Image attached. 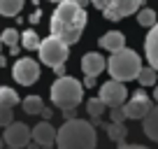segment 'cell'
Here are the masks:
<instances>
[{"label": "cell", "instance_id": "obj_37", "mask_svg": "<svg viewBox=\"0 0 158 149\" xmlns=\"http://www.w3.org/2000/svg\"><path fill=\"white\" fill-rule=\"evenodd\" d=\"M153 98H156V103H158V84H156V91H153Z\"/></svg>", "mask_w": 158, "mask_h": 149}, {"label": "cell", "instance_id": "obj_16", "mask_svg": "<svg viewBox=\"0 0 158 149\" xmlns=\"http://www.w3.org/2000/svg\"><path fill=\"white\" fill-rule=\"evenodd\" d=\"M100 126L107 130V138L112 140V142L123 144L126 138H128V128H126L123 124H116V121H112V124H100Z\"/></svg>", "mask_w": 158, "mask_h": 149}, {"label": "cell", "instance_id": "obj_12", "mask_svg": "<svg viewBox=\"0 0 158 149\" xmlns=\"http://www.w3.org/2000/svg\"><path fill=\"white\" fill-rule=\"evenodd\" d=\"M144 54H147L149 65H153L158 70V21L149 28V35L144 40Z\"/></svg>", "mask_w": 158, "mask_h": 149}, {"label": "cell", "instance_id": "obj_11", "mask_svg": "<svg viewBox=\"0 0 158 149\" xmlns=\"http://www.w3.org/2000/svg\"><path fill=\"white\" fill-rule=\"evenodd\" d=\"M56 135H58V130L54 128V126L49 124V121H40L37 126L33 128V140L40 144V147H47V144H56Z\"/></svg>", "mask_w": 158, "mask_h": 149}, {"label": "cell", "instance_id": "obj_31", "mask_svg": "<svg viewBox=\"0 0 158 149\" xmlns=\"http://www.w3.org/2000/svg\"><path fill=\"white\" fill-rule=\"evenodd\" d=\"M54 72L58 74V77H63V74H65V63H63V65H56V68H54Z\"/></svg>", "mask_w": 158, "mask_h": 149}, {"label": "cell", "instance_id": "obj_36", "mask_svg": "<svg viewBox=\"0 0 158 149\" xmlns=\"http://www.w3.org/2000/svg\"><path fill=\"white\" fill-rule=\"evenodd\" d=\"M2 65H7V58H5V56H0V68H2Z\"/></svg>", "mask_w": 158, "mask_h": 149}, {"label": "cell", "instance_id": "obj_24", "mask_svg": "<svg viewBox=\"0 0 158 149\" xmlns=\"http://www.w3.org/2000/svg\"><path fill=\"white\" fill-rule=\"evenodd\" d=\"M40 37H37V33L35 30H26V33H21V45L26 47V49H30V51H35V49H40Z\"/></svg>", "mask_w": 158, "mask_h": 149}, {"label": "cell", "instance_id": "obj_38", "mask_svg": "<svg viewBox=\"0 0 158 149\" xmlns=\"http://www.w3.org/2000/svg\"><path fill=\"white\" fill-rule=\"evenodd\" d=\"M2 144H5V140H2V138H0V149H2Z\"/></svg>", "mask_w": 158, "mask_h": 149}, {"label": "cell", "instance_id": "obj_13", "mask_svg": "<svg viewBox=\"0 0 158 149\" xmlns=\"http://www.w3.org/2000/svg\"><path fill=\"white\" fill-rule=\"evenodd\" d=\"M105 68H107L105 58L100 54H95V51H89V54H84V58H81V70H84V74H100Z\"/></svg>", "mask_w": 158, "mask_h": 149}, {"label": "cell", "instance_id": "obj_26", "mask_svg": "<svg viewBox=\"0 0 158 149\" xmlns=\"http://www.w3.org/2000/svg\"><path fill=\"white\" fill-rule=\"evenodd\" d=\"M14 121V112L7 105H0V126H10Z\"/></svg>", "mask_w": 158, "mask_h": 149}, {"label": "cell", "instance_id": "obj_19", "mask_svg": "<svg viewBox=\"0 0 158 149\" xmlns=\"http://www.w3.org/2000/svg\"><path fill=\"white\" fill-rule=\"evenodd\" d=\"M21 105H23L26 114H42V109H44V103H42L40 96H28Z\"/></svg>", "mask_w": 158, "mask_h": 149}, {"label": "cell", "instance_id": "obj_40", "mask_svg": "<svg viewBox=\"0 0 158 149\" xmlns=\"http://www.w3.org/2000/svg\"><path fill=\"white\" fill-rule=\"evenodd\" d=\"M33 5H40V0H33Z\"/></svg>", "mask_w": 158, "mask_h": 149}, {"label": "cell", "instance_id": "obj_9", "mask_svg": "<svg viewBox=\"0 0 158 149\" xmlns=\"http://www.w3.org/2000/svg\"><path fill=\"white\" fill-rule=\"evenodd\" d=\"M142 5V0H109V7L102 12L107 21H118L123 16H130L137 12V7Z\"/></svg>", "mask_w": 158, "mask_h": 149}, {"label": "cell", "instance_id": "obj_32", "mask_svg": "<svg viewBox=\"0 0 158 149\" xmlns=\"http://www.w3.org/2000/svg\"><path fill=\"white\" fill-rule=\"evenodd\" d=\"M42 117H44V119H47V121H49V119H51V117H54V112H51V109H49V107H44V109H42Z\"/></svg>", "mask_w": 158, "mask_h": 149}, {"label": "cell", "instance_id": "obj_21", "mask_svg": "<svg viewBox=\"0 0 158 149\" xmlns=\"http://www.w3.org/2000/svg\"><path fill=\"white\" fill-rule=\"evenodd\" d=\"M156 77H158V70L153 68V65L142 68V70H139V74H137V79H139V84H142V86H153V84H156Z\"/></svg>", "mask_w": 158, "mask_h": 149}, {"label": "cell", "instance_id": "obj_2", "mask_svg": "<svg viewBox=\"0 0 158 149\" xmlns=\"http://www.w3.org/2000/svg\"><path fill=\"white\" fill-rule=\"evenodd\" d=\"M95 126L81 119H65L56 135L58 149H95Z\"/></svg>", "mask_w": 158, "mask_h": 149}, {"label": "cell", "instance_id": "obj_6", "mask_svg": "<svg viewBox=\"0 0 158 149\" xmlns=\"http://www.w3.org/2000/svg\"><path fill=\"white\" fill-rule=\"evenodd\" d=\"M100 98L107 107H118V105H126V100H128V89L123 86V82L109 79L100 86Z\"/></svg>", "mask_w": 158, "mask_h": 149}, {"label": "cell", "instance_id": "obj_42", "mask_svg": "<svg viewBox=\"0 0 158 149\" xmlns=\"http://www.w3.org/2000/svg\"><path fill=\"white\" fill-rule=\"evenodd\" d=\"M7 149H19V147H10V144H7Z\"/></svg>", "mask_w": 158, "mask_h": 149}, {"label": "cell", "instance_id": "obj_29", "mask_svg": "<svg viewBox=\"0 0 158 149\" xmlns=\"http://www.w3.org/2000/svg\"><path fill=\"white\" fill-rule=\"evenodd\" d=\"M118 149H147V147H142V144H118Z\"/></svg>", "mask_w": 158, "mask_h": 149}, {"label": "cell", "instance_id": "obj_33", "mask_svg": "<svg viewBox=\"0 0 158 149\" xmlns=\"http://www.w3.org/2000/svg\"><path fill=\"white\" fill-rule=\"evenodd\" d=\"M63 117L65 119H74V107L72 109H63Z\"/></svg>", "mask_w": 158, "mask_h": 149}, {"label": "cell", "instance_id": "obj_35", "mask_svg": "<svg viewBox=\"0 0 158 149\" xmlns=\"http://www.w3.org/2000/svg\"><path fill=\"white\" fill-rule=\"evenodd\" d=\"M79 7H86V5H91V0H74Z\"/></svg>", "mask_w": 158, "mask_h": 149}, {"label": "cell", "instance_id": "obj_30", "mask_svg": "<svg viewBox=\"0 0 158 149\" xmlns=\"http://www.w3.org/2000/svg\"><path fill=\"white\" fill-rule=\"evenodd\" d=\"M40 16H42V14H40V10H35L33 14H30V19H28V21H30V23H37V21H40Z\"/></svg>", "mask_w": 158, "mask_h": 149}, {"label": "cell", "instance_id": "obj_1", "mask_svg": "<svg viewBox=\"0 0 158 149\" xmlns=\"http://www.w3.org/2000/svg\"><path fill=\"white\" fill-rule=\"evenodd\" d=\"M86 10L79 7L74 0H63L58 2L51 14V33L58 35L60 40H65L68 45L79 42L81 33L86 28Z\"/></svg>", "mask_w": 158, "mask_h": 149}, {"label": "cell", "instance_id": "obj_15", "mask_svg": "<svg viewBox=\"0 0 158 149\" xmlns=\"http://www.w3.org/2000/svg\"><path fill=\"white\" fill-rule=\"evenodd\" d=\"M142 128H144V135L149 140H156L158 142V105L149 109V114L142 119Z\"/></svg>", "mask_w": 158, "mask_h": 149}, {"label": "cell", "instance_id": "obj_20", "mask_svg": "<svg viewBox=\"0 0 158 149\" xmlns=\"http://www.w3.org/2000/svg\"><path fill=\"white\" fill-rule=\"evenodd\" d=\"M23 7V0H0V14L2 16H16Z\"/></svg>", "mask_w": 158, "mask_h": 149}, {"label": "cell", "instance_id": "obj_43", "mask_svg": "<svg viewBox=\"0 0 158 149\" xmlns=\"http://www.w3.org/2000/svg\"><path fill=\"white\" fill-rule=\"evenodd\" d=\"M0 49H2V37H0Z\"/></svg>", "mask_w": 158, "mask_h": 149}, {"label": "cell", "instance_id": "obj_22", "mask_svg": "<svg viewBox=\"0 0 158 149\" xmlns=\"http://www.w3.org/2000/svg\"><path fill=\"white\" fill-rule=\"evenodd\" d=\"M0 105H7V107L19 105V96H16V91L10 89V86H0Z\"/></svg>", "mask_w": 158, "mask_h": 149}, {"label": "cell", "instance_id": "obj_39", "mask_svg": "<svg viewBox=\"0 0 158 149\" xmlns=\"http://www.w3.org/2000/svg\"><path fill=\"white\" fill-rule=\"evenodd\" d=\"M51 2H56V5H58V2H63V0H51Z\"/></svg>", "mask_w": 158, "mask_h": 149}, {"label": "cell", "instance_id": "obj_28", "mask_svg": "<svg viewBox=\"0 0 158 149\" xmlns=\"http://www.w3.org/2000/svg\"><path fill=\"white\" fill-rule=\"evenodd\" d=\"M95 86V74H86L84 77V89H93Z\"/></svg>", "mask_w": 158, "mask_h": 149}, {"label": "cell", "instance_id": "obj_27", "mask_svg": "<svg viewBox=\"0 0 158 149\" xmlns=\"http://www.w3.org/2000/svg\"><path fill=\"white\" fill-rule=\"evenodd\" d=\"M91 5H93V7H98L100 12H105V10L109 7V0H91Z\"/></svg>", "mask_w": 158, "mask_h": 149}, {"label": "cell", "instance_id": "obj_7", "mask_svg": "<svg viewBox=\"0 0 158 149\" xmlns=\"http://www.w3.org/2000/svg\"><path fill=\"white\" fill-rule=\"evenodd\" d=\"M12 77L21 86H33L40 79V65L33 58H19L14 63V68H12Z\"/></svg>", "mask_w": 158, "mask_h": 149}, {"label": "cell", "instance_id": "obj_17", "mask_svg": "<svg viewBox=\"0 0 158 149\" xmlns=\"http://www.w3.org/2000/svg\"><path fill=\"white\" fill-rule=\"evenodd\" d=\"M105 109H107V105L102 103V98H91V100H86V112L91 114V119H93V124H102L100 121V117L105 114Z\"/></svg>", "mask_w": 158, "mask_h": 149}, {"label": "cell", "instance_id": "obj_4", "mask_svg": "<svg viewBox=\"0 0 158 149\" xmlns=\"http://www.w3.org/2000/svg\"><path fill=\"white\" fill-rule=\"evenodd\" d=\"M84 98V86L79 84L74 77H58V79L51 84V100H54L56 107L60 109H72L77 107Z\"/></svg>", "mask_w": 158, "mask_h": 149}, {"label": "cell", "instance_id": "obj_18", "mask_svg": "<svg viewBox=\"0 0 158 149\" xmlns=\"http://www.w3.org/2000/svg\"><path fill=\"white\" fill-rule=\"evenodd\" d=\"M0 37H2V42L10 47V54L12 56L19 54V40H21V35H19V30H16V28H5Z\"/></svg>", "mask_w": 158, "mask_h": 149}, {"label": "cell", "instance_id": "obj_5", "mask_svg": "<svg viewBox=\"0 0 158 149\" xmlns=\"http://www.w3.org/2000/svg\"><path fill=\"white\" fill-rule=\"evenodd\" d=\"M40 61L44 65H49V68H56V65H63L65 61H68L70 56V45L65 40H60L58 35L51 33L49 37H44V40L40 42Z\"/></svg>", "mask_w": 158, "mask_h": 149}, {"label": "cell", "instance_id": "obj_23", "mask_svg": "<svg viewBox=\"0 0 158 149\" xmlns=\"http://www.w3.org/2000/svg\"><path fill=\"white\" fill-rule=\"evenodd\" d=\"M156 10H151V7H144V10H139L137 12V21H139V26H144V28H151L153 23H156Z\"/></svg>", "mask_w": 158, "mask_h": 149}, {"label": "cell", "instance_id": "obj_34", "mask_svg": "<svg viewBox=\"0 0 158 149\" xmlns=\"http://www.w3.org/2000/svg\"><path fill=\"white\" fill-rule=\"evenodd\" d=\"M26 149H42V147H40V144L33 140V142H28V144H26Z\"/></svg>", "mask_w": 158, "mask_h": 149}, {"label": "cell", "instance_id": "obj_10", "mask_svg": "<svg viewBox=\"0 0 158 149\" xmlns=\"http://www.w3.org/2000/svg\"><path fill=\"white\" fill-rule=\"evenodd\" d=\"M151 107H153V103H151V98H149L144 91H137V93H135L130 100H126V105H123L128 119H144Z\"/></svg>", "mask_w": 158, "mask_h": 149}, {"label": "cell", "instance_id": "obj_14", "mask_svg": "<svg viewBox=\"0 0 158 149\" xmlns=\"http://www.w3.org/2000/svg\"><path fill=\"white\" fill-rule=\"evenodd\" d=\"M100 47L107 51H118L126 47V35L121 30H107V33L100 37Z\"/></svg>", "mask_w": 158, "mask_h": 149}, {"label": "cell", "instance_id": "obj_25", "mask_svg": "<svg viewBox=\"0 0 158 149\" xmlns=\"http://www.w3.org/2000/svg\"><path fill=\"white\" fill-rule=\"evenodd\" d=\"M109 119L116 121V124H123L126 119H128V114H126L123 105H118V107H109Z\"/></svg>", "mask_w": 158, "mask_h": 149}, {"label": "cell", "instance_id": "obj_41", "mask_svg": "<svg viewBox=\"0 0 158 149\" xmlns=\"http://www.w3.org/2000/svg\"><path fill=\"white\" fill-rule=\"evenodd\" d=\"M42 149H51V144H47V147H42Z\"/></svg>", "mask_w": 158, "mask_h": 149}, {"label": "cell", "instance_id": "obj_8", "mask_svg": "<svg viewBox=\"0 0 158 149\" xmlns=\"http://www.w3.org/2000/svg\"><path fill=\"white\" fill-rule=\"evenodd\" d=\"M2 140H5L10 147H26V144L33 140V130L28 128L21 121H12L10 126H5V133H2Z\"/></svg>", "mask_w": 158, "mask_h": 149}, {"label": "cell", "instance_id": "obj_3", "mask_svg": "<svg viewBox=\"0 0 158 149\" xmlns=\"http://www.w3.org/2000/svg\"><path fill=\"white\" fill-rule=\"evenodd\" d=\"M107 70L112 74V79L130 82V79H137L139 70H142V61H139L137 51L123 47L118 51H112V56L107 61Z\"/></svg>", "mask_w": 158, "mask_h": 149}]
</instances>
